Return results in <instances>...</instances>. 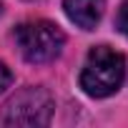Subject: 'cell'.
<instances>
[{
	"label": "cell",
	"instance_id": "6da1fadb",
	"mask_svg": "<svg viewBox=\"0 0 128 128\" xmlns=\"http://www.w3.org/2000/svg\"><path fill=\"white\" fill-rule=\"evenodd\" d=\"M126 78V60L118 50L108 45L90 48L83 70H80V88L90 98H108L113 96Z\"/></svg>",
	"mask_w": 128,
	"mask_h": 128
},
{
	"label": "cell",
	"instance_id": "7a4b0ae2",
	"mask_svg": "<svg viewBox=\"0 0 128 128\" xmlns=\"http://www.w3.org/2000/svg\"><path fill=\"white\" fill-rule=\"evenodd\" d=\"M53 110H55V100L45 88L25 86L0 108V126L43 128L50 123Z\"/></svg>",
	"mask_w": 128,
	"mask_h": 128
},
{
	"label": "cell",
	"instance_id": "3957f363",
	"mask_svg": "<svg viewBox=\"0 0 128 128\" xmlns=\"http://www.w3.org/2000/svg\"><path fill=\"white\" fill-rule=\"evenodd\" d=\"M15 43L28 63L40 66V63H50L60 55L66 45V35L50 20H28L15 28Z\"/></svg>",
	"mask_w": 128,
	"mask_h": 128
},
{
	"label": "cell",
	"instance_id": "277c9868",
	"mask_svg": "<svg viewBox=\"0 0 128 128\" xmlns=\"http://www.w3.org/2000/svg\"><path fill=\"white\" fill-rule=\"evenodd\" d=\"M63 10L80 30H96L106 13V0H63Z\"/></svg>",
	"mask_w": 128,
	"mask_h": 128
},
{
	"label": "cell",
	"instance_id": "5b68a950",
	"mask_svg": "<svg viewBox=\"0 0 128 128\" xmlns=\"http://www.w3.org/2000/svg\"><path fill=\"white\" fill-rule=\"evenodd\" d=\"M116 28L128 38V3H123L118 8V15H116Z\"/></svg>",
	"mask_w": 128,
	"mask_h": 128
},
{
	"label": "cell",
	"instance_id": "8992f818",
	"mask_svg": "<svg viewBox=\"0 0 128 128\" xmlns=\"http://www.w3.org/2000/svg\"><path fill=\"white\" fill-rule=\"evenodd\" d=\"M10 83H13V73L8 70L5 63H0V93H5L10 88Z\"/></svg>",
	"mask_w": 128,
	"mask_h": 128
},
{
	"label": "cell",
	"instance_id": "52a82bcc",
	"mask_svg": "<svg viewBox=\"0 0 128 128\" xmlns=\"http://www.w3.org/2000/svg\"><path fill=\"white\" fill-rule=\"evenodd\" d=\"M0 13H3V5H0Z\"/></svg>",
	"mask_w": 128,
	"mask_h": 128
}]
</instances>
